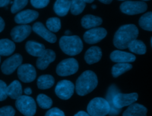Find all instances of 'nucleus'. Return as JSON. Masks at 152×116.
Wrapping results in <instances>:
<instances>
[{"label": "nucleus", "mask_w": 152, "mask_h": 116, "mask_svg": "<svg viewBox=\"0 0 152 116\" xmlns=\"http://www.w3.org/2000/svg\"><path fill=\"white\" fill-rule=\"evenodd\" d=\"M138 35V29L135 25H123L118 29L114 35L113 45L118 49H126L132 40L137 39Z\"/></svg>", "instance_id": "1"}, {"label": "nucleus", "mask_w": 152, "mask_h": 116, "mask_svg": "<svg viewBox=\"0 0 152 116\" xmlns=\"http://www.w3.org/2000/svg\"><path fill=\"white\" fill-rule=\"evenodd\" d=\"M98 80L96 74L91 70L84 71L77 79L75 90L80 96H84L92 92L97 86Z\"/></svg>", "instance_id": "2"}, {"label": "nucleus", "mask_w": 152, "mask_h": 116, "mask_svg": "<svg viewBox=\"0 0 152 116\" xmlns=\"http://www.w3.org/2000/svg\"><path fill=\"white\" fill-rule=\"evenodd\" d=\"M59 44L61 50L70 56L80 54L83 48V42L80 37L77 35L62 36Z\"/></svg>", "instance_id": "3"}, {"label": "nucleus", "mask_w": 152, "mask_h": 116, "mask_svg": "<svg viewBox=\"0 0 152 116\" xmlns=\"http://www.w3.org/2000/svg\"><path fill=\"white\" fill-rule=\"evenodd\" d=\"M87 111L90 116H105L109 114L110 106L106 99L97 97L90 101Z\"/></svg>", "instance_id": "4"}, {"label": "nucleus", "mask_w": 152, "mask_h": 116, "mask_svg": "<svg viewBox=\"0 0 152 116\" xmlns=\"http://www.w3.org/2000/svg\"><path fill=\"white\" fill-rule=\"evenodd\" d=\"M17 109L25 116H33L36 111V104L33 98L27 95H21L16 99Z\"/></svg>", "instance_id": "5"}, {"label": "nucleus", "mask_w": 152, "mask_h": 116, "mask_svg": "<svg viewBox=\"0 0 152 116\" xmlns=\"http://www.w3.org/2000/svg\"><path fill=\"white\" fill-rule=\"evenodd\" d=\"M78 63L73 58L65 59L57 65L56 72L60 76H68L75 74L78 70Z\"/></svg>", "instance_id": "6"}, {"label": "nucleus", "mask_w": 152, "mask_h": 116, "mask_svg": "<svg viewBox=\"0 0 152 116\" xmlns=\"http://www.w3.org/2000/svg\"><path fill=\"white\" fill-rule=\"evenodd\" d=\"M120 9L126 14L135 15L145 12L147 9V5L143 1H127L121 4Z\"/></svg>", "instance_id": "7"}, {"label": "nucleus", "mask_w": 152, "mask_h": 116, "mask_svg": "<svg viewBox=\"0 0 152 116\" xmlns=\"http://www.w3.org/2000/svg\"><path fill=\"white\" fill-rule=\"evenodd\" d=\"M74 85L69 80H62L59 81L55 87V93L61 99L67 100L74 93Z\"/></svg>", "instance_id": "8"}, {"label": "nucleus", "mask_w": 152, "mask_h": 116, "mask_svg": "<svg viewBox=\"0 0 152 116\" xmlns=\"http://www.w3.org/2000/svg\"><path fill=\"white\" fill-rule=\"evenodd\" d=\"M138 95L137 93H118L113 98L112 102L113 105L118 109L129 106L137 101Z\"/></svg>", "instance_id": "9"}, {"label": "nucleus", "mask_w": 152, "mask_h": 116, "mask_svg": "<svg viewBox=\"0 0 152 116\" xmlns=\"http://www.w3.org/2000/svg\"><path fill=\"white\" fill-rule=\"evenodd\" d=\"M22 61V56L19 54H15L3 62L1 67V71L5 74H11L21 65Z\"/></svg>", "instance_id": "10"}, {"label": "nucleus", "mask_w": 152, "mask_h": 116, "mask_svg": "<svg viewBox=\"0 0 152 116\" xmlns=\"http://www.w3.org/2000/svg\"><path fill=\"white\" fill-rule=\"evenodd\" d=\"M107 35V31L103 27H95L88 30L83 35L84 41L89 44L99 42Z\"/></svg>", "instance_id": "11"}, {"label": "nucleus", "mask_w": 152, "mask_h": 116, "mask_svg": "<svg viewBox=\"0 0 152 116\" xmlns=\"http://www.w3.org/2000/svg\"><path fill=\"white\" fill-rule=\"evenodd\" d=\"M18 79L24 83H30L36 77V71L34 67L30 64H24L20 65L17 68Z\"/></svg>", "instance_id": "12"}, {"label": "nucleus", "mask_w": 152, "mask_h": 116, "mask_svg": "<svg viewBox=\"0 0 152 116\" xmlns=\"http://www.w3.org/2000/svg\"><path fill=\"white\" fill-rule=\"evenodd\" d=\"M31 27L27 24H21L14 27L11 31V36L15 42H21L31 33Z\"/></svg>", "instance_id": "13"}, {"label": "nucleus", "mask_w": 152, "mask_h": 116, "mask_svg": "<svg viewBox=\"0 0 152 116\" xmlns=\"http://www.w3.org/2000/svg\"><path fill=\"white\" fill-rule=\"evenodd\" d=\"M32 30L36 34L40 36L46 41L53 43L56 41V36L55 34L49 30L45 26L40 22L35 23L33 27Z\"/></svg>", "instance_id": "14"}, {"label": "nucleus", "mask_w": 152, "mask_h": 116, "mask_svg": "<svg viewBox=\"0 0 152 116\" xmlns=\"http://www.w3.org/2000/svg\"><path fill=\"white\" fill-rule=\"evenodd\" d=\"M56 58L55 53L50 49H46L36 61V66L40 70L46 69Z\"/></svg>", "instance_id": "15"}, {"label": "nucleus", "mask_w": 152, "mask_h": 116, "mask_svg": "<svg viewBox=\"0 0 152 116\" xmlns=\"http://www.w3.org/2000/svg\"><path fill=\"white\" fill-rule=\"evenodd\" d=\"M39 16L36 11L32 10H26L19 12L14 17L15 23L21 24H26L35 20Z\"/></svg>", "instance_id": "16"}, {"label": "nucleus", "mask_w": 152, "mask_h": 116, "mask_svg": "<svg viewBox=\"0 0 152 116\" xmlns=\"http://www.w3.org/2000/svg\"><path fill=\"white\" fill-rule=\"evenodd\" d=\"M110 58L112 61L117 63H128L134 62L136 57L131 53L115 50L110 54Z\"/></svg>", "instance_id": "17"}, {"label": "nucleus", "mask_w": 152, "mask_h": 116, "mask_svg": "<svg viewBox=\"0 0 152 116\" xmlns=\"http://www.w3.org/2000/svg\"><path fill=\"white\" fill-rule=\"evenodd\" d=\"M119 92V89L115 85L112 84L108 89L107 94L106 96V100L109 103L110 106V111L109 115L110 116H116L118 115L121 111V109L116 108L113 104L112 99L113 96L118 93Z\"/></svg>", "instance_id": "18"}, {"label": "nucleus", "mask_w": 152, "mask_h": 116, "mask_svg": "<svg viewBox=\"0 0 152 116\" xmlns=\"http://www.w3.org/2000/svg\"><path fill=\"white\" fill-rule=\"evenodd\" d=\"M147 109L144 105L134 103L123 112L122 116H147Z\"/></svg>", "instance_id": "19"}, {"label": "nucleus", "mask_w": 152, "mask_h": 116, "mask_svg": "<svg viewBox=\"0 0 152 116\" xmlns=\"http://www.w3.org/2000/svg\"><path fill=\"white\" fill-rule=\"evenodd\" d=\"M102 56L101 49L98 46L90 48L84 55V59L88 64H92L99 61Z\"/></svg>", "instance_id": "20"}, {"label": "nucleus", "mask_w": 152, "mask_h": 116, "mask_svg": "<svg viewBox=\"0 0 152 116\" xmlns=\"http://www.w3.org/2000/svg\"><path fill=\"white\" fill-rule=\"evenodd\" d=\"M27 52L32 56L39 57L46 49L44 45L33 40L27 41L26 43Z\"/></svg>", "instance_id": "21"}, {"label": "nucleus", "mask_w": 152, "mask_h": 116, "mask_svg": "<svg viewBox=\"0 0 152 116\" xmlns=\"http://www.w3.org/2000/svg\"><path fill=\"white\" fill-rule=\"evenodd\" d=\"M102 21V19L99 17L87 14L82 18L81 25L85 29H93L101 25Z\"/></svg>", "instance_id": "22"}, {"label": "nucleus", "mask_w": 152, "mask_h": 116, "mask_svg": "<svg viewBox=\"0 0 152 116\" xmlns=\"http://www.w3.org/2000/svg\"><path fill=\"white\" fill-rule=\"evenodd\" d=\"M7 94L11 99H17L22 95L23 90L21 83L18 80H14L7 87Z\"/></svg>", "instance_id": "23"}, {"label": "nucleus", "mask_w": 152, "mask_h": 116, "mask_svg": "<svg viewBox=\"0 0 152 116\" xmlns=\"http://www.w3.org/2000/svg\"><path fill=\"white\" fill-rule=\"evenodd\" d=\"M71 0H56L53 5L55 12L59 16H65L70 10Z\"/></svg>", "instance_id": "24"}, {"label": "nucleus", "mask_w": 152, "mask_h": 116, "mask_svg": "<svg viewBox=\"0 0 152 116\" xmlns=\"http://www.w3.org/2000/svg\"><path fill=\"white\" fill-rule=\"evenodd\" d=\"M15 49L14 42L8 39H0V55L9 56L12 54Z\"/></svg>", "instance_id": "25"}, {"label": "nucleus", "mask_w": 152, "mask_h": 116, "mask_svg": "<svg viewBox=\"0 0 152 116\" xmlns=\"http://www.w3.org/2000/svg\"><path fill=\"white\" fill-rule=\"evenodd\" d=\"M54 83L53 77L49 74L42 75L37 80V86L40 89H49L54 84Z\"/></svg>", "instance_id": "26"}, {"label": "nucleus", "mask_w": 152, "mask_h": 116, "mask_svg": "<svg viewBox=\"0 0 152 116\" xmlns=\"http://www.w3.org/2000/svg\"><path fill=\"white\" fill-rule=\"evenodd\" d=\"M129 50L137 54H144L146 52V46L144 42L140 40L135 39L132 40L128 45Z\"/></svg>", "instance_id": "27"}, {"label": "nucleus", "mask_w": 152, "mask_h": 116, "mask_svg": "<svg viewBox=\"0 0 152 116\" xmlns=\"http://www.w3.org/2000/svg\"><path fill=\"white\" fill-rule=\"evenodd\" d=\"M132 68V65L129 63H116L112 68V74L114 77H118Z\"/></svg>", "instance_id": "28"}, {"label": "nucleus", "mask_w": 152, "mask_h": 116, "mask_svg": "<svg viewBox=\"0 0 152 116\" xmlns=\"http://www.w3.org/2000/svg\"><path fill=\"white\" fill-rule=\"evenodd\" d=\"M140 26L144 30L152 31V12L143 14L139 20Z\"/></svg>", "instance_id": "29"}, {"label": "nucleus", "mask_w": 152, "mask_h": 116, "mask_svg": "<svg viewBox=\"0 0 152 116\" xmlns=\"http://www.w3.org/2000/svg\"><path fill=\"white\" fill-rule=\"evenodd\" d=\"M86 7V2L84 0H71L70 10L72 14L78 15L81 14Z\"/></svg>", "instance_id": "30"}, {"label": "nucleus", "mask_w": 152, "mask_h": 116, "mask_svg": "<svg viewBox=\"0 0 152 116\" xmlns=\"http://www.w3.org/2000/svg\"><path fill=\"white\" fill-rule=\"evenodd\" d=\"M39 106L43 109H49L52 105V100L47 95L41 93L38 95L36 98Z\"/></svg>", "instance_id": "31"}, {"label": "nucleus", "mask_w": 152, "mask_h": 116, "mask_svg": "<svg viewBox=\"0 0 152 116\" xmlns=\"http://www.w3.org/2000/svg\"><path fill=\"white\" fill-rule=\"evenodd\" d=\"M46 25L47 29L51 32H57L61 27V20L57 17H51L47 20Z\"/></svg>", "instance_id": "32"}, {"label": "nucleus", "mask_w": 152, "mask_h": 116, "mask_svg": "<svg viewBox=\"0 0 152 116\" xmlns=\"http://www.w3.org/2000/svg\"><path fill=\"white\" fill-rule=\"evenodd\" d=\"M28 0H14L11 8L12 13H16L22 10L27 4Z\"/></svg>", "instance_id": "33"}, {"label": "nucleus", "mask_w": 152, "mask_h": 116, "mask_svg": "<svg viewBox=\"0 0 152 116\" xmlns=\"http://www.w3.org/2000/svg\"><path fill=\"white\" fill-rule=\"evenodd\" d=\"M15 111L11 106H5L0 108V116H14Z\"/></svg>", "instance_id": "34"}, {"label": "nucleus", "mask_w": 152, "mask_h": 116, "mask_svg": "<svg viewBox=\"0 0 152 116\" xmlns=\"http://www.w3.org/2000/svg\"><path fill=\"white\" fill-rule=\"evenodd\" d=\"M33 7L36 8H42L48 5L49 0H30Z\"/></svg>", "instance_id": "35"}, {"label": "nucleus", "mask_w": 152, "mask_h": 116, "mask_svg": "<svg viewBox=\"0 0 152 116\" xmlns=\"http://www.w3.org/2000/svg\"><path fill=\"white\" fill-rule=\"evenodd\" d=\"M45 116H65V114L60 109L55 107L49 109Z\"/></svg>", "instance_id": "36"}, {"label": "nucleus", "mask_w": 152, "mask_h": 116, "mask_svg": "<svg viewBox=\"0 0 152 116\" xmlns=\"http://www.w3.org/2000/svg\"><path fill=\"white\" fill-rule=\"evenodd\" d=\"M7 84L6 83L0 80V101H4L7 98Z\"/></svg>", "instance_id": "37"}, {"label": "nucleus", "mask_w": 152, "mask_h": 116, "mask_svg": "<svg viewBox=\"0 0 152 116\" xmlns=\"http://www.w3.org/2000/svg\"><path fill=\"white\" fill-rule=\"evenodd\" d=\"M11 2V0H0V7H5L8 5Z\"/></svg>", "instance_id": "38"}, {"label": "nucleus", "mask_w": 152, "mask_h": 116, "mask_svg": "<svg viewBox=\"0 0 152 116\" xmlns=\"http://www.w3.org/2000/svg\"><path fill=\"white\" fill-rule=\"evenodd\" d=\"M74 116H90L87 112L83 111H80L78 112L77 114L74 115Z\"/></svg>", "instance_id": "39"}, {"label": "nucleus", "mask_w": 152, "mask_h": 116, "mask_svg": "<svg viewBox=\"0 0 152 116\" xmlns=\"http://www.w3.org/2000/svg\"><path fill=\"white\" fill-rule=\"evenodd\" d=\"M5 27V22L4 20L0 17V32H1Z\"/></svg>", "instance_id": "40"}, {"label": "nucleus", "mask_w": 152, "mask_h": 116, "mask_svg": "<svg viewBox=\"0 0 152 116\" xmlns=\"http://www.w3.org/2000/svg\"><path fill=\"white\" fill-rule=\"evenodd\" d=\"M24 92L26 95H30L32 93V90L30 87H26L24 90Z\"/></svg>", "instance_id": "41"}, {"label": "nucleus", "mask_w": 152, "mask_h": 116, "mask_svg": "<svg viewBox=\"0 0 152 116\" xmlns=\"http://www.w3.org/2000/svg\"><path fill=\"white\" fill-rule=\"evenodd\" d=\"M99 1H100L101 2L103 3V4H109L110 3L112 2V1L113 0H99Z\"/></svg>", "instance_id": "42"}, {"label": "nucleus", "mask_w": 152, "mask_h": 116, "mask_svg": "<svg viewBox=\"0 0 152 116\" xmlns=\"http://www.w3.org/2000/svg\"><path fill=\"white\" fill-rule=\"evenodd\" d=\"M71 33V32L69 30H66L65 32V34L66 35L65 36H69V35Z\"/></svg>", "instance_id": "43"}, {"label": "nucleus", "mask_w": 152, "mask_h": 116, "mask_svg": "<svg viewBox=\"0 0 152 116\" xmlns=\"http://www.w3.org/2000/svg\"><path fill=\"white\" fill-rule=\"evenodd\" d=\"M86 2H87V3H91L92 2L94 1V0H84Z\"/></svg>", "instance_id": "44"}, {"label": "nucleus", "mask_w": 152, "mask_h": 116, "mask_svg": "<svg viewBox=\"0 0 152 116\" xmlns=\"http://www.w3.org/2000/svg\"><path fill=\"white\" fill-rule=\"evenodd\" d=\"M91 7H92V8H96V5H92L91 6Z\"/></svg>", "instance_id": "45"}, {"label": "nucleus", "mask_w": 152, "mask_h": 116, "mask_svg": "<svg viewBox=\"0 0 152 116\" xmlns=\"http://www.w3.org/2000/svg\"><path fill=\"white\" fill-rule=\"evenodd\" d=\"M151 46H152V37L151 38Z\"/></svg>", "instance_id": "46"}, {"label": "nucleus", "mask_w": 152, "mask_h": 116, "mask_svg": "<svg viewBox=\"0 0 152 116\" xmlns=\"http://www.w3.org/2000/svg\"><path fill=\"white\" fill-rule=\"evenodd\" d=\"M142 1H150V0H142Z\"/></svg>", "instance_id": "47"}, {"label": "nucleus", "mask_w": 152, "mask_h": 116, "mask_svg": "<svg viewBox=\"0 0 152 116\" xmlns=\"http://www.w3.org/2000/svg\"><path fill=\"white\" fill-rule=\"evenodd\" d=\"M119 1H125V0H119Z\"/></svg>", "instance_id": "48"}, {"label": "nucleus", "mask_w": 152, "mask_h": 116, "mask_svg": "<svg viewBox=\"0 0 152 116\" xmlns=\"http://www.w3.org/2000/svg\"><path fill=\"white\" fill-rule=\"evenodd\" d=\"M0 62H1V57H0Z\"/></svg>", "instance_id": "49"}]
</instances>
